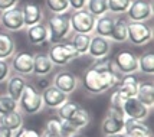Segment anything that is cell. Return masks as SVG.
Instances as JSON below:
<instances>
[{"instance_id":"39","label":"cell","mask_w":154,"mask_h":137,"mask_svg":"<svg viewBox=\"0 0 154 137\" xmlns=\"http://www.w3.org/2000/svg\"><path fill=\"white\" fill-rule=\"evenodd\" d=\"M107 116L109 117H114V118H117V120H125V116H124V111H122V108L121 107H115V105H109L107 108V113H105Z\"/></svg>"},{"instance_id":"30","label":"cell","mask_w":154,"mask_h":137,"mask_svg":"<svg viewBox=\"0 0 154 137\" xmlns=\"http://www.w3.org/2000/svg\"><path fill=\"white\" fill-rule=\"evenodd\" d=\"M78 108H79V104L68 100V101H65L60 107L56 108V118H59V120H69V118L75 114V111Z\"/></svg>"},{"instance_id":"29","label":"cell","mask_w":154,"mask_h":137,"mask_svg":"<svg viewBox=\"0 0 154 137\" xmlns=\"http://www.w3.org/2000/svg\"><path fill=\"white\" fill-rule=\"evenodd\" d=\"M138 71L147 76L154 74V54L153 51H146L138 56Z\"/></svg>"},{"instance_id":"8","label":"cell","mask_w":154,"mask_h":137,"mask_svg":"<svg viewBox=\"0 0 154 137\" xmlns=\"http://www.w3.org/2000/svg\"><path fill=\"white\" fill-rule=\"evenodd\" d=\"M81 84V79L78 78L76 74H74L72 71H68V69H60L59 72H56L54 75L52 79V85L56 88L65 92L68 95L74 94L75 91L78 89Z\"/></svg>"},{"instance_id":"45","label":"cell","mask_w":154,"mask_h":137,"mask_svg":"<svg viewBox=\"0 0 154 137\" xmlns=\"http://www.w3.org/2000/svg\"><path fill=\"white\" fill-rule=\"evenodd\" d=\"M105 137H124V134L120 133V134H112V136H105Z\"/></svg>"},{"instance_id":"18","label":"cell","mask_w":154,"mask_h":137,"mask_svg":"<svg viewBox=\"0 0 154 137\" xmlns=\"http://www.w3.org/2000/svg\"><path fill=\"white\" fill-rule=\"evenodd\" d=\"M22 13H23V23L25 27L33 26L36 23H40L43 19V10L38 3L33 2H26L22 6Z\"/></svg>"},{"instance_id":"38","label":"cell","mask_w":154,"mask_h":137,"mask_svg":"<svg viewBox=\"0 0 154 137\" xmlns=\"http://www.w3.org/2000/svg\"><path fill=\"white\" fill-rule=\"evenodd\" d=\"M60 131H62V134L63 137L66 136H72V134H76V133H79V131L75 129L72 123L69 121V120H60Z\"/></svg>"},{"instance_id":"16","label":"cell","mask_w":154,"mask_h":137,"mask_svg":"<svg viewBox=\"0 0 154 137\" xmlns=\"http://www.w3.org/2000/svg\"><path fill=\"white\" fill-rule=\"evenodd\" d=\"M26 39L33 46H40L49 42V30H48L46 23L40 22L33 26H29L26 29Z\"/></svg>"},{"instance_id":"7","label":"cell","mask_w":154,"mask_h":137,"mask_svg":"<svg viewBox=\"0 0 154 137\" xmlns=\"http://www.w3.org/2000/svg\"><path fill=\"white\" fill-rule=\"evenodd\" d=\"M112 59H114L115 67L121 75H130V74L138 72V56L133 51L122 49L115 54Z\"/></svg>"},{"instance_id":"44","label":"cell","mask_w":154,"mask_h":137,"mask_svg":"<svg viewBox=\"0 0 154 137\" xmlns=\"http://www.w3.org/2000/svg\"><path fill=\"white\" fill-rule=\"evenodd\" d=\"M66 137H87L85 134H81V133H76V134H72V136H66Z\"/></svg>"},{"instance_id":"25","label":"cell","mask_w":154,"mask_h":137,"mask_svg":"<svg viewBox=\"0 0 154 137\" xmlns=\"http://www.w3.org/2000/svg\"><path fill=\"white\" fill-rule=\"evenodd\" d=\"M0 126L7 127L9 130L12 131L19 130L20 127L23 126V114L20 113L19 110L7 113V114H0Z\"/></svg>"},{"instance_id":"41","label":"cell","mask_w":154,"mask_h":137,"mask_svg":"<svg viewBox=\"0 0 154 137\" xmlns=\"http://www.w3.org/2000/svg\"><path fill=\"white\" fill-rule=\"evenodd\" d=\"M87 2L88 0H68V5H69V9L76 12V10L85 9L87 7Z\"/></svg>"},{"instance_id":"26","label":"cell","mask_w":154,"mask_h":137,"mask_svg":"<svg viewBox=\"0 0 154 137\" xmlns=\"http://www.w3.org/2000/svg\"><path fill=\"white\" fill-rule=\"evenodd\" d=\"M16 52L14 39L7 33H0V59H9Z\"/></svg>"},{"instance_id":"6","label":"cell","mask_w":154,"mask_h":137,"mask_svg":"<svg viewBox=\"0 0 154 137\" xmlns=\"http://www.w3.org/2000/svg\"><path fill=\"white\" fill-rule=\"evenodd\" d=\"M95 20H97V17L92 16L87 9L76 10L72 14H69L71 29H72L74 33H94Z\"/></svg>"},{"instance_id":"42","label":"cell","mask_w":154,"mask_h":137,"mask_svg":"<svg viewBox=\"0 0 154 137\" xmlns=\"http://www.w3.org/2000/svg\"><path fill=\"white\" fill-rule=\"evenodd\" d=\"M19 0H0V12H5L7 9L13 7L17 5Z\"/></svg>"},{"instance_id":"19","label":"cell","mask_w":154,"mask_h":137,"mask_svg":"<svg viewBox=\"0 0 154 137\" xmlns=\"http://www.w3.org/2000/svg\"><path fill=\"white\" fill-rule=\"evenodd\" d=\"M55 65L49 59L46 52H36L33 54V75L46 76L54 71Z\"/></svg>"},{"instance_id":"15","label":"cell","mask_w":154,"mask_h":137,"mask_svg":"<svg viewBox=\"0 0 154 137\" xmlns=\"http://www.w3.org/2000/svg\"><path fill=\"white\" fill-rule=\"evenodd\" d=\"M124 137H153L150 126L146 124V121L125 118L124 120Z\"/></svg>"},{"instance_id":"2","label":"cell","mask_w":154,"mask_h":137,"mask_svg":"<svg viewBox=\"0 0 154 137\" xmlns=\"http://www.w3.org/2000/svg\"><path fill=\"white\" fill-rule=\"evenodd\" d=\"M17 103H19V111L26 116H35L43 110V101L39 88L29 82L26 84Z\"/></svg>"},{"instance_id":"11","label":"cell","mask_w":154,"mask_h":137,"mask_svg":"<svg viewBox=\"0 0 154 137\" xmlns=\"http://www.w3.org/2000/svg\"><path fill=\"white\" fill-rule=\"evenodd\" d=\"M0 26H3L9 32H19L25 27L23 23V13H22V7L13 6L7 9L5 12H0Z\"/></svg>"},{"instance_id":"10","label":"cell","mask_w":154,"mask_h":137,"mask_svg":"<svg viewBox=\"0 0 154 137\" xmlns=\"http://www.w3.org/2000/svg\"><path fill=\"white\" fill-rule=\"evenodd\" d=\"M153 17V5L148 0H131L127 10L128 22H148Z\"/></svg>"},{"instance_id":"32","label":"cell","mask_w":154,"mask_h":137,"mask_svg":"<svg viewBox=\"0 0 154 137\" xmlns=\"http://www.w3.org/2000/svg\"><path fill=\"white\" fill-rule=\"evenodd\" d=\"M40 137H63L60 131V120L59 118H51L45 124V129L40 133Z\"/></svg>"},{"instance_id":"3","label":"cell","mask_w":154,"mask_h":137,"mask_svg":"<svg viewBox=\"0 0 154 137\" xmlns=\"http://www.w3.org/2000/svg\"><path fill=\"white\" fill-rule=\"evenodd\" d=\"M48 30H49V42L51 43H59L65 42L71 36L72 29H71V22H69V14H51L48 19Z\"/></svg>"},{"instance_id":"1","label":"cell","mask_w":154,"mask_h":137,"mask_svg":"<svg viewBox=\"0 0 154 137\" xmlns=\"http://www.w3.org/2000/svg\"><path fill=\"white\" fill-rule=\"evenodd\" d=\"M120 72L117 71H97L89 68L84 72L82 85L84 89L91 95H100L109 89L115 88L120 82Z\"/></svg>"},{"instance_id":"43","label":"cell","mask_w":154,"mask_h":137,"mask_svg":"<svg viewBox=\"0 0 154 137\" xmlns=\"http://www.w3.org/2000/svg\"><path fill=\"white\" fill-rule=\"evenodd\" d=\"M13 133H14V131L9 130L7 127L0 126V137H13Z\"/></svg>"},{"instance_id":"20","label":"cell","mask_w":154,"mask_h":137,"mask_svg":"<svg viewBox=\"0 0 154 137\" xmlns=\"http://www.w3.org/2000/svg\"><path fill=\"white\" fill-rule=\"evenodd\" d=\"M26 78L22 75H17V74H12L6 79V94L9 97H12L13 100H19L23 89L26 87Z\"/></svg>"},{"instance_id":"31","label":"cell","mask_w":154,"mask_h":137,"mask_svg":"<svg viewBox=\"0 0 154 137\" xmlns=\"http://www.w3.org/2000/svg\"><path fill=\"white\" fill-rule=\"evenodd\" d=\"M85 9H87L92 16L100 17L102 14L108 13V2L107 0H88Z\"/></svg>"},{"instance_id":"33","label":"cell","mask_w":154,"mask_h":137,"mask_svg":"<svg viewBox=\"0 0 154 137\" xmlns=\"http://www.w3.org/2000/svg\"><path fill=\"white\" fill-rule=\"evenodd\" d=\"M108 2V13L112 14H124L127 13L131 0H107Z\"/></svg>"},{"instance_id":"17","label":"cell","mask_w":154,"mask_h":137,"mask_svg":"<svg viewBox=\"0 0 154 137\" xmlns=\"http://www.w3.org/2000/svg\"><path fill=\"white\" fill-rule=\"evenodd\" d=\"M138 84H140V78L137 76V74L122 75L120 78L118 85L115 87V89H117L122 97H125V98H133V97L137 95Z\"/></svg>"},{"instance_id":"34","label":"cell","mask_w":154,"mask_h":137,"mask_svg":"<svg viewBox=\"0 0 154 137\" xmlns=\"http://www.w3.org/2000/svg\"><path fill=\"white\" fill-rule=\"evenodd\" d=\"M19 110V103L7 94H0V114H7Z\"/></svg>"},{"instance_id":"27","label":"cell","mask_w":154,"mask_h":137,"mask_svg":"<svg viewBox=\"0 0 154 137\" xmlns=\"http://www.w3.org/2000/svg\"><path fill=\"white\" fill-rule=\"evenodd\" d=\"M69 121L72 123V126L76 130L81 131L89 126V123H91V114H89V111L87 108H84V107L79 105V108L76 110L74 116L69 118Z\"/></svg>"},{"instance_id":"46","label":"cell","mask_w":154,"mask_h":137,"mask_svg":"<svg viewBox=\"0 0 154 137\" xmlns=\"http://www.w3.org/2000/svg\"><path fill=\"white\" fill-rule=\"evenodd\" d=\"M0 14H2V13H0Z\"/></svg>"},{"instance_id":"12","label":"cell","mask_w":154,"mask_h":137,"mask_svg":"<svg viewBox=\"0 0 154 137\" xmlns=\"http://www.w3.org/2000/svg\"><path fill=\"white\" fill-rule=\"evenodd\" d=\"M122 111L125 118H133V120H140V121H146L151 113V108H148L147 105L140 103L135 97L133 98H127L125 103L122 105Z\"/></svg>"},{"instance_id":"4","label":"cell","mask_w":154,"mask_h":137,"mask_svg":"<svg viewBox=\"0 0 154 137\" xmlns=\"http://www.w3.org/2000/svg\"><path fill=\"white\" fill-rule=\"evenodd\" d=\"M49 59L52 61L54 65L58 67H66L78 58V54L75 52L74 46L71 42H59V43H52L49 51L46 52Z\"/></svg>"},{"instance_id":"13","label":"cell","mask_w":154,"mask_h":137,"mask_svg":"<svg viewBox=\"0 0 154 137\" xmlns=\"http://www.w3.org/2000/svg\"><path fill=\"white\" fill-rule=\"evenodd\" d=\"M42 94V101H43V107L51 110H56L58 107H60L62 104L69 100V95L62 92L59 89L54 87V85H48L40 91Z\"/></svg>"},{"instance_id":"37","label":"cell","mask_w":154,"mask_h":137,"mask_svg":"<svg viewBox=\"0 0 154 137\" xmlns=\"http://www.w3.org/2000/svg\"><path fill=\"white\" fill-rule=\"evenodd\" d=\"M13 137H40V133L38 130L29 129V127H20L19 130L13 133Z\"/></svg>"},{"instance_id":"14","label":"cell","mask_w":154,"mask_h":137,"mask_svg":"<svg viewBox=\"0 0 154 137\" xmlns=\"http://www.w3.org/2000/svg\"><path fill=\"white\" fill-rule=\"evenodd\" d=\"M111 41L108 38H102L98 35L91 36V42H89V48H88V54L92 59H100V58H105L111 52Z\"/></svg>"},{"instance_id":"21","label":"cell","mask_w":154,"mask_h":137,"mask_svg":"<svg viewBox=\"0 0 154 137\" xmlns=\"http://www.w3.org/2000/svg\"><path fill=\"white\" fill-rule=\"evenodd\" d=\"M114 20H115V16H112V14H109V13L102 14L100 17H97L95 27H94L95 35L109 39L111 32H112V26H114Z\"/></svg>"},{"instance_id":"9","label":"cell","mask_w":154,"mask_h":137,"mask_svg":"<svg viewBox=\"0 0 154 137\" xmlns=\"http://www.w3.org/2000/svg\"><path fill=\"white\" fill-rule=\"evenodd\" d=\"M10 62V68L13 74L22 76H29L33 75V54L27 52V51H19L14 52V55L12 56Z\"/></svg>"},{"instance_id":"23","label":"cell","mask_w":154,"mask_h":137,"mask_svg":"<svg viewBox=\"0 0 154 137\" xmlns=\"http://www.w3.org/2000/svg\"><path fill=\"white\" fill-rule=\"evenodd\" d=\"M101 133L102 136H112V134H120L124 130V121L122 120H117L114 117H109L105 114V117L101 121Z\"/></svg>"},{"instance_id":"22","label":"cell","mask_w":154,"mask_h":137,"mask_svg":"<svg viewBox=\"0 0 154 137\" xmlns=\"http://www.w3.org/2000/svg\"><path fill=\"white\" fill-rule=\"evenodd\" d=\"M127 27H128L127 17H122V16L115 17L114 26H112V32H111L109 39L117 42V43H124V42H127V38H128Z\"/></svg>"},{"instance_id":"28","label":"cell","mask_w":154,"mask_h":137,"mask_svg":"<svg viewBox=\"0 0 154 137\" xmlns=\"http://www.w3.org/2000/svg\"><path fill=\"white\" fill-rule=\"evenodd\" d=\"M89 42H91V35L88 33H74L72 39H71V45L74 46L75 52L81 55H87L88 48H89Z\"/></svg>"},{"instance_id":"35","label":"cell","mask_w":154,"mask_h":137,"mask_svg":"<svg viewBox=\"0 0 154 137\" xmlns=\"http://www.w3.org/2000/svg\"><path fill=\"white\" fill-rule=\"evenodd\" d=\"M45 6L49 9V12H52V14L68 13L69 10L68 0H45Z\"/></svg>"},{"instance_id":"24","label":"cell","mask_w":154,"mask_h":137,"mask_svg":"<svg viewBox=\"0 0 154 137\" xmlns=\"http://www.w3.org/2000/svg\"><path fill=\"white\" fill-rule=\"evenodd\" d=\"M135 98L143 103L144 105H147L148 108H153L154 105V87L151 82H141L138 84V89H137V95Z\"/></svg>"},{"instance_id":"5","label":"cell","mask_w":154,"mask_h":137,"mask_svg":"<svg viewBox=\"0 0 154 137\" xmlns=\"http://www.w3.org/2000/svg\"><path fill=\"white\" fill-rule=\"evenodd\" d=\"M127 41L134 46H144L153 41V27L147 22H128Z\"/></svg>"},{"instance_id":"40","label":"cell","mask_w":154,"mask_h":137,"mask_svg":"<svg viewBox=\"0 0 154 137\" xmlns=\"http://www.w3.org/2000/svg\"><path fill=\"white\" fill-rule=\"evenodd\" d=\"M125 100H127L125 97H122L117 89H114V92H112L111 97H109V105H115V107H121V108H122Z\"/></svg>"},{"instance_id":"36","label":"cell","mask_w":154,"mask_h":137,"mask_svg":"<svg viewBox=\"0 0 154 137\" xmlns=\"http://www.w3.org/2000/svg\"><path fill=\"white\" fill-rule=\"evenodd\" d=\"M10 75H12V68L9 59H0V84L6 82Z\"/></svg>"}]
</instances>
